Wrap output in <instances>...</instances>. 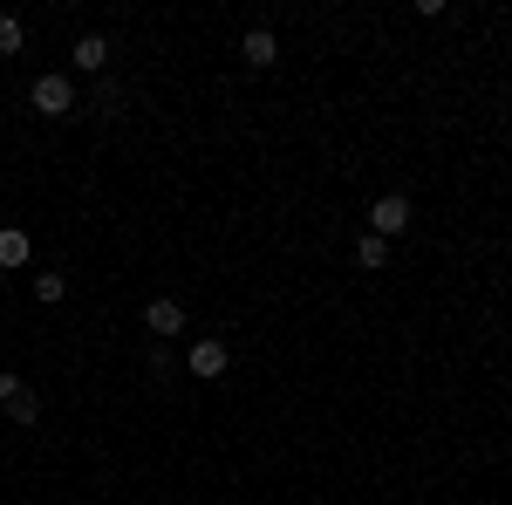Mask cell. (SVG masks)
<instances>
[{
    "label": "cell",
    "mask_w": 512,
    "mask_h": 505,
    "mask_svg": "<svg viewBox=\"0 0 512 505\" xmlns=\"http://www.w3.org/2000/svg\"><path fill=\"white\" fill-rule=\"evenodd\" d=\"M28 103H35L41 117H76V82L62 76V69H55V76H35Z\"/></svg>",
    "instance_id": "6da1fadb"
},
{
    "label": "cell",
    "mask_w": 512,
    "mask_h": 505,
    "mask_svg": "<svg viewBox=\"0 0 512 505\" xmlns=\"http://www.w3.org/2000/svg\"><path fill=\"white\" fill-rule=\"evenodd\" d=\"M69 62H76L82 76H103V69H110V41H103V35H82L76 48H69Z\"/></svg>",
    "instance_id": "8992f818"
},
{
    "label": "cell",
    "mask_w": 512,
    "mask_h": 505,
    "mask_svg": "<svg viewBox=\"0 0 512 505\" xmlns=\"http://www.w3.org/2000/svg\"><path fill=\"white\" fill-rule=\"evenodd\" d=\"M28 253H35V239L21 226H0V267H28Z\"/></svg>",
    "instance_id": "52a82bcc"
},
{
    "label": "cell",
    "mask_w": 512,
    "mask_h": 505,
    "mask_svg": "<svg viewBox=\"0 0 512 505\" xmlns=\"http://www.w3.org/2000/svg\"><path fill=\"white\" fill-rule=\"evenodd\" d=\"M62 294H69V273H35V301H48V308H55Z\"/></svg>",
    "instance_id": "30bf717a"
},
{
    "label": "cell",
    "mask_w": 512,
    "mask_h": 505,
    "mask_svg": "<svg viewBox=\"0 0 512 505\" xmlns=\"http://www.w3.org/2000/svg\"><path fill=\"white\" fill-rule=\"evenodd\" d=\"M14 396H21V376H14V369H0V410H7Z\"/></svg>",
    "instance_id": "7c38bea8"
},
{
    "label": "cell",
    "mask_w": 512,
    "mask_h": 505,
    "mask_svg": "<svg viewBox=\"0 0 512 505\" xmlns=\"http://www.w3.org/2000/svg\"><path fill=\"white\" fill-rule=\"evenodd\" d=\"M7 417H14V424H41V389H28V383H21V396L7 403Z\"/></svg>",
    "instance_id": "9c48e42d"
},
{
    "label": "cell",
    "mask_w": 512,
    "mask_h": 505,
    "mask_svg": "<svg viewBox=\"0 0 512 505\" xmlns=\"http://www.w3.org/2000/svg\"><path fill=\"white\" fill-rule=\"evenodd\" d=\"M355 267H362V273H383V267H390V239L369 233L362 246H355Z\"/></svg>",
    "instance_id": "ba28073f"
},
{
    "label": "cell",
    "mask_w": 512,
    "mask_h": 505,
    "mask_svg": "<svg viewBox=\"0 0 512 505\" xmlns=\"http://www.w3.org/2000/svg\"><path fill=\"white\" fill-rule=\"evenodd\" d=\"M144 328H151V335H158V342H171V335H178V328H185V308H178V301H171V294H158V301H151V308H144Z\"/></svg>",
    "instance_id": "5b68a950"
},
{
    "label": "cell",
    "mask_w": 512,
    "mask_h": 505,
    "mask_svg": "<svg viewBox=\"0 0 512 505\" xmlns=\"http://www.w3.org/2000/svg\"><path fill=\"white\" fill-rule=\"evenodd\" d=\"M21 41H28V28L14 14H0V55H21Z\"/></svg>",
    "instance_id": "8fae6325"
},
{
    "label": "cell",
    "mask_w": 512,
    "mask_h": 505,
    "mask_svg": "<svg viewBox=\"0 0 512 505\" xmlns=\"http://www.w3.org/2000/svg\"><path fill=\"white\" fill-rule=\"evenodd\" d=\"M239 62H246V69H274L280 62L274 28H246V35H239Z\"/></svg>",
    "instance_id": "277c9868"
},
{
    "label": "cell",
    "mask_w": 512,
    "mask_h": 505,
    "mask_svg": "<svg viewBox=\"0 0 512 505\" xmlns=\"http://www.w3.org/2000/svg\"><path fill=\"white\" fill-rule=\"evenodd\" d=\"M185 369H192L198 383H219V376L233 369V349H226L219 335H198V342H192V355H185Z\"/></svg>",
    "instance_id": "7a4b0ae2"
},
{
    "label": "cell",
    "mask_w": 512,
    "mask_h": 505,
    "mask_svg": "<svg viewBox=\"0 0 512 505\" xmlns=\"http://www.w3.org/2000/svg\"><path fill=\"white\" fill-rule=\"evenodd\" d=\"M403 226H410V198H403V192H383L376 205H369V233H376V239H396Z\"/></svg>",
    "instance_id": "3957f363"
}]
</instances>
